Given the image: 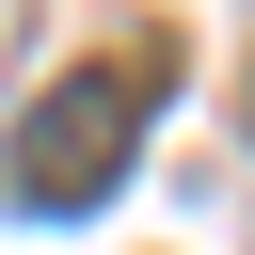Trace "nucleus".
<instances>
[{"instance_id": "f257e3e1", "label": "nucleus", "mask_w": 255, "mask_h": 255, "mask_svg": "<svg viewBox=\"0 0 255 255\" xmlns=\"http://www.w3.org/2000/svg\"><path fill=\"white\" fill-rule=\"evenodd\" d=\"M143 96H159V64H143V48H128V64L48 80V112H32V128H16V159H0V175H16V207H48V223H64V207H96V191L128 175V112H143Z\"/></svg>"}]
</instances>
